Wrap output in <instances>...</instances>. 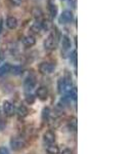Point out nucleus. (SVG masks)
Wrapping results in <instances>:
<instances>
[{"mask_svg":"<svg viewBox=\"0 0 136 154\" xmlns=\"http://www.w3.org/2000/svg\"><path fill=\"white\" fill-rule=\"evenodd\" d=\"M10 1V3L12 5L14 6H19L22 4V2H23V0H9Z\"/></svg>","mask_w":136,"mask_h":154,"instance_id":"obj_25","label":"nucleus"},{"mask_svg":"<svg viewBox=\"0 0 136 154\" xmlns=\"http://www.w3.org/2000/svg\"><path fill=\"white\" fill-rule=\"evenodd\" d=\"M70 61L73 62V63L76 65V63H77V51H74L73 53H72L71 57H70Z\"/></svg>","mask_w":136,"mask_h":154,"instance_id":"obj_22","label":"nucleus"},{"mask_svg":"<svg viewBox=\"0 0 136 154\" xmlns=\"http://www.w3.org/2000/svg\"><path fill=\"white\" fill-rule=\"evenodd\" d=\"M36 95L38 96L39 99H41V100H44V99L47 98V95H48L47 88H44V86H41V88H39L38 89H37Z\"/></svg>","mask_w":136,"mask_h":154,"instance_id":"obj_11","label":"nucleus"},{"mask_svg":"<svg viewBox=\"0 0 136 154\" xmlns=\"http://www.w3.org/2000/svg\"><path fill=\"white\" fill-rule=\"evenodd\" d=\"M69 4L73 8H76V6H77V0H69Z\"/></svg>","mask_w":136,"mask_h":154,"instance_id":"obj_26","label":"nucleus"},{"mask_svg":"<svg viewBox=\"0 0 136 154\" xmlns=\"http://www.w3.org/2000/svg\"><path fill=\"white\" fill-rule=\"evenodd\" d=\"M31 31H33L34 33H39L40 31H42L41 23H39V22H35V23L31 26Z\"/></svg>","mask_w":136,"mask_h":154,"instance_id":"obj_15","label":"nucleus"},{"mask_svg":"<svg viewBox=\"0 0 136 154\" xmlns=\"http://www.w3.org/2000/svg\"><path fill=\"white\" fill-rule=\"evenodd\" d=\"M0 154H9L8 149L5 147H0Z\"/></svg>","mask_w":136,"mask_h":154,"instance_id":"obj_27","label":"nucleus"},{"mask_svg":"<svg viewBox=\"0 0 136 154\" xmlns=\"http://www.w3.org/2000/svg\"><path fill=\"white\" fill-rule=\"evenodd\" d=\"M59 40V33L58 31V29L54 28L52 31V33L49 34V36L45 39L44 41V48L46 49H53L55 48V46L58 45Z\"/></svg>","mask_w":136,"mask_h":154,"instance_id":"obj_1","label":"nucleus"},{"mask_svg":"<svg viewBox=\"0 0 136 154\" xmlns=\"http://www.w3.org/2000/svg\"><path fill=\"white\" fill-rule=\"evenodd\" d=\"M74 20V14L71 11H64L59 17V23L61 24H69L72 23Z\"/></svg>","mask_w":136,"mask_h":154,"instance_id":"obj_3","label":"nucleus"},{"mask_svg":"<svg viewBox=\"0 0 136 154\" xmlns=\"http://www.w3.org/2000/svg\"><path fill=\"white\" fill-rule=\"evenodd\" d=\"M58 91L61 94L63 93V91H65V81H64V78H61L58 80Z\"/></svg>","mask_w":136,"mask_h":154,"instance_id":"obj_19","label":"nucleus"},{"mask_svg":"<svg viewBox=\"0 0 136 154\" xmlns=\"http://www.w3.org/2000/svg\"><path fill=\"white\" fill-rule=\"evenodd\" d=\"M35 43H36V39L34 36L28 35L23 38V44L25 46H27V48H31V46H33Z\"/></svg>","mask_w":136,"mask_h":154,"instance_id":"obj_7","label":"nucleus"},{"mask_svg":"<svg viewBox=\"0 0 136 154\" xmlns=\"http://www.w3.org/2000/svg\"><path fill=\"white\" fill-rule=\"evenodd\" d=\"M41 26H42V30L48 31V30L52 27V23H51L49 20H43V21H42V23H41Z\"/></svg>","mask_w":136,"mask_h":154,"instance_id":"obj_16","label":"nucleus"},{"mask_svg":"<svg viewBox=\"0 0 136 154\" xmlns=\"http://www.w3.org/2000/svg\"><path fill=\"white\" fill-rule=\"evenodd\" d=\"M6 26H7V28L8 29H10V30H13V29H16V27H18V24H19V22H18V19L16 18V17H8V18L6 19Z\"/></svg>","mask_w":136,"mask_h":154,"instance_id":"obj_6","label":"nucleus"},{"mask_svg":"<svg viewBox=\"0 0 136 154\" xmlns=\"http://www.w3.org/2000/svg\"><path fill=\"white\" fill-rule=\"evenodd\" d=\"M28 113H29V111H28V108H27L26 106L21 105L18 108V114H19V116H21V117H25V116H27L28 115Z\"/></svg>","mask_w":136,"mask_h":154,"instance_id":"obj_13","label":"nucleus"},{"mask_svg":"<svg viewBox=\"0 0 136 154\" xmlns=\"http://www.w3.org/2000/svg\"><path fill=\"white\" fill-rule=\"evenodd\" d=\"M32 14H33L36 19H39V18H41V16H42V11L38 7H34V8L32 9Z\"/></svg>","mask_w":136,"mask_h":154,"instance_id":"obj_18","label":"nucleus"},{"mask_svg":"<svg viewBox=\"0 0 136 154\" xmlns=\"http://www.w3.org/2000/svg\"><path fill=\"white\" fill-rule=\"evenodd\" d=\"M61 154H74V153H73V151H72L71 149H65Z\"/></svg>","mask_w":136,"mask_h":154,"instance_id":"obj_29","label":"nucleus"},{"mask_svg":"<svg viewBox=\"0 0 136 154\" xmlns=\"http://www.w3.org/2000/svg\"><path fill=\"white\" fill-rule=\"evenodd\" d=\"M58 8L56 6V4L54 3H50L49 4V12L51 14V18H55L58 16Z\"/></svg>","mask_w":136,"mask_h":154,"instance_id":"obj_14","label":"nucleus"},{"mask_svg":"<svg viewBox=\"0 0 136 154\" xmlns=\"http://www.w3.org/2000/svg\"><path fill=\"white\" fill-rule=\"evenodd\" d=\"M10 69H11V65L8 63L4 64V65H2L0 67V77H2L3 75H5L6 73H8V72H10Z\"/></svg>","mask_w":136,"mask_h":154,"instance_id":"obj_12","label":"nucleus"},{"mask_svg":"<svg viewBox=\"0 0 136 154\" xmlns=\"http://www.w3.org/2000/svg\"><path fill=\"white\" fill-rule=\"evenodd\" d=\"M10 146L13 150L18 151L23 149L26 146V142H25L24 139L22 138H12L10 140Z\"/></svg>","mask_w":136,"mask_h":154,"instance_id":"obj_2","label":"nucleus"},{"mask_svg":"<svg viewBox=\"0 0 136 154\" xmlns=\"http://www.w3.org/2000/svg\"><path fill=\"white\" fill-rule=\"evenodd\" d=\"M70 126L72 128V126H73V128L74 130H76V128H77V119H76L75 117H73V118H71L70 119Z\"/></svg>","mask_w":136,"mask_h":154,"instance_id":"obj_23","label":"nucleus"},{"mask_svg":"<svg viewBox=\"0 0 136 154\" xmlns=\"http://www.w3.org/2000/svg\"><path fill=\"white\" fill-rule=\"evenodd\" d=\"M49 113H50V110H49V108H44L43 109V112H42V118L45 120V119L48 118L49 116Z\"/></svg>","mask_w":136,"mask_h":154,"instance_id":"obj_21","label":"nucleus"},{"mask_svg":"<svg viewBox=\"0 0 136 154\" xmlns=\"http://www.w3.org/2000/svg\"><path fill=\"white\" fill-rule=\"evenodd\" d=\"M55 69V65L51 63H41L40 66H39V71L41 72L42 74H51Z\"/></svg>","mask_w":136,"mask_h":154,"instance_id":"obj_4","label":"nucleus"},{"mask_svg":"<svg viewBox=\"0 0 136 154\" xmlns=\"http://www.w3.org/2000/svg\"><path fill=\"white\" fill-rule=\"evenodd\" d=\"M47 152L49 154H59V148L55 145H49L47 147Z\"/></svg>","mask_w":136,"mask_h":154,"instance_id":"obj_17","label":"nucleus"},{"mask_svg":"<svg viewBox=\"0 0 136 154\" xmlns=\"http://www.w3.org/2000/svg\"><path fill=\"white\" fill-rule=\"evenodd\" d=\"M11 73H13L14 75H19V74L22 73V67L19 66H14V67H11L10 69Z\"/></svg>","mask_w":136,"mask_h":154,"instance_id":"obj_20","label":"nucleus"},{"mask_svg":"<svg viewBox=\"0 0 136 154\" xmlns=\"http://www.w3.org/2000/svg\"><path fill=\"white\" fill-rule=\"evenodd\" d=\"M3 60H4V54H3V51H0V63L3 62Z\"/></svg>","mask_w":136,"mask_h":154,"instance_id":"obj_30","label":"nucleus"},{"mask_svg":"<svg viewBox=\"0 0 136 154\" xmlns=\"http://www.w3.org/2000/svg\"><path fill=\"white\" fill-rule=\"evenodd\" d=\"M24 85H25V88H26L27 91H31V89H33L36 85L35 79H34L33 77H28V78L25 80Z\"/></svg>","mask_w":136,"mask_h":154,"instance_id":"obj_9","label":"nucleus"},{"mask_svg":"<svg viewBox=\"0 0 136 154\" xmlns=\"http://www.w3.org/2000/svg\"><path fill=\"white\" fill-rule=\"evenodd\" d=\"M63 1H64V0H63Z\"/></svg>","mask_w":136,"mask_h":154,"instance_id":"obj_33","label":"nucleus"},{"mask_svg":"<svg viewBox=\"0 0 136 154\" xmlns=\"http://www.w3.org/2000/svg\"><path fill=\"white\" fill-rule=\"evenodd\" d=\"M4 128H5V121L0 119V131H2Z\"/></svg>","mask_w":136,"mask_h":154,"instance_id":"obj_28","label":"nucleus"},{"mask_svg":"<svg viewBox=\"0 0 136 154\" xmlns=\"http://www.w3.org/2000/svg\"><path fill=\"white\" fill-rule=\"evenodd\" d=\"M61 46H63V49L64 51H69L72 46V42H71V39L69 38L67 35H63L61 37Z\"/></svg>","mask_w":136,"mask_h":154,"instance_id":"obj_8","label":"nucleus"},{"mask_svg":"<svg viewBox=\"0 0 136 154\" xmlns=\"http://www.w3.org/2000/svg\"><path fill=\"white\" fill-rule=\"evenodd\" d=\"M0 113H1V109H0Z\"/></svg>","mask_w":136,"mask_h":154,"instance_id":"obj_32","label":"nucleus"},{"mask_svg":"<svg viewBox=\"0 0 136 154\" xmlns=\"http://www.w3.org/2000/svg\"><path fill=\"white\" fill-rule=\"evenodd\" d=\"M26 101H27V103L31 105V104H33L34 102H35V97H34L33 95H29V96H27Z\"/></svg>","mask_w":136,"mask_h":154,"instance_id":"obj_24","label":"nucleus"},{"mask_svg":"<svg viewBox=\"0 0 136 154\" xmlns=\"http://www.w3.org/2000/svg\"><path fill=\"white\" fill-rule=\"evenodd\" d=\"M2 32V22L0 23V33Z\"/></svg>","mask_w":136,"mask_h":154,"instance_id":"obj_31","label":"nucleus"},{"mask_svg":"<svg viewBox=\"0 0 136 154\" xmlns=\"http://www.w3.org/2000/svg\"><path fill=\"white\" fill-rule=\"evenodd\" d=\"M3 111L7 116H11L12 114H13L14 107L9 101H5L3 103Z\"/></svg>","mask_w":136,"mask_h":154,"instance_id":"obj_5","label":"nucleus"},{"mask_svg":"<svg viewBox=\"0 0 136 154\" xmlns=\"http://www.w3.org/2000/svg\"><path fill=\"white\" fill-rule=\"evenodd\" d=\"M43 138H44V141L48 144H52V143H54V141H55V135L50 131H46V133L43 135Z\"/></svg>","mask_w":136,"mask_h":154,"instance_id":"obj_10","label":"nucleus"}]
</instances>
